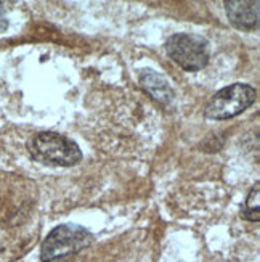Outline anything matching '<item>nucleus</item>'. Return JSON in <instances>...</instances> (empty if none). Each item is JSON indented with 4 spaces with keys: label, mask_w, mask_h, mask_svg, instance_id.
Wrapping results in <instances>:
<instances>
[{
    "label": "nucleus",
    "mask_w": 260,
    "mask_h": 262,
    "mask_svg": "<svg viewBox=\"0 0 260 262\" xmlns=\"http://www.w3.org/2000/svg\"><path fill=\"white\" fill-rule=\"evenodd\" d=\"M28 150L36 161L50 166L69 167L82 159V151L79 145L56 132L36 134L29 140Z\"/></svg>",
    "instance_id": "f257e3e1"
},
{
    "label": "nucleus",
    "mask_w": 260,
    "mask_h": 262,
    "mask_svg": "<svg viewBox=\"0 0 260 262\" xmlns=\"http://www.w3.org/2000/svg\"><path fill=\"white\" fill-rule=\"evenodd\" d=\"M93 242V235L81 225H58L47 235L40 246L42 262H64Z\"/></svg>",
    "instance_id": "f03ea898"
},
{
    "label": "nucleus",
    "mask_w": 260,
    "mask_h": 262,
    "mask_svg": "<svg viewBox=\"0 0 260 262\" xmlns=\"http://www.w3.org/2000/svg\"><path fill=\"white\" fill-rule=\"evenodd\" d=\"M166 53L185 71H201L209 63V43L198 34L178 32L166 40Z\"/></svg>",
    "instance_id": "7ed1b4c3"
},
{
    "label": "nucleus",
    "mask_w": 260,
    "mask_h": 262,
    "mask_svg": "<svg viewBox=\"0 0 260 262\" xmlns=\"http://www.w3.org/2000/svg\"><path fill=\"white\" fill-rule=\"evenodd\" d=\"M255 100V90L247 84H233L222 90L207 101L204 115L209 119L225 121L241 115Z\"/></svg>",
    "instance_id": "20e7f679"
},
{
    "label": "nucleus",
    "mask_w": 260,
    "mask_h": 262,
    "mask_svg": "<svg viewBox=\"0 0 260 262\" xmlns=\"http://www.w3.org/2000/svg\"><path fill=\"white\" fill-rule=\"evenodd\" d=\"M225 11L230 23L238 29L252 31L258 25V2L257 0H228Z\"/></svg>",
    "instance_id": "39448f33"
},
{
    "label": "nucleus",
    "mask_w": 260,
    "mask_h": 262,
    "mask_svg": "<svg viewBox=\"0 0 260 262\" xmlns=\"http://www.w3.org/2000/svg\"><path fill=\"white\" fill-rule=\"evenodd\" d=\"M138 81L145 92L150 97H153L156 101H159L161 105L171 106L174 103L175 98L174 90L166 81V77H162L161 74H157L153 70H143L138 76Z\"/></svg>",
    "instance_id": "423d86ee"
},
{
    "label": "nucleus",
    "mask_w": 260,
    "mask_h": 262,
    "mask_svg": "<svg viewBox=\"0 0 260 262\" xmlns=\"http://www.w3.org/2000/svg\"><path fill=\"white\" fill-rule=\"evenodd\" d=\"M258 182L254 185L252 191L249 193V196L246 200V204L243 206V217L247 221H254L257 222L260 219V214H258Z\"/></svg>",
    "instance_id": "0eeeda50"
},
{
    "label": "nucleus",
    "mask_w": 260,
    "mask_h": 262,
    "mask_svg": "<svg viewBox=\"0 0 260 262\" xmlns=\"http://www.w3.org/2000/svg\"><path fill=\"white\" fill-rule=\"evenodd\" d=\"M8 28V19L5 16V8L4 4H0V32H4Z\"/></svg>",
    "instance_id": "6e6552de"
}]
</instances>
